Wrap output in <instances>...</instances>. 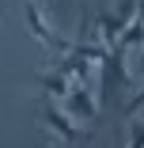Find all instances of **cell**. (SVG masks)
Returning <instances> with one entry per match:
<instances>
[{
  "instance_id": "obj_2",
  "label": "cell",
  "mask_w": 144,
  "mask_h": 148,
  "mask_svg": "<svg viewBox=\"0 0 144 148\" xmlns=\"http://www.w3.org/2000/svg\"><path fill=\"white\" fill-rule=\"evenodd\" d=\"M65 110L76 118V122H95V118H99V95L91 91L87 84H72V91L65 99Z\"/></svg>"
},
{
  "instance_id": "obj_3",
  "label": "cell",
  "mask_w": 144,
  "mask_h": 148,
  "mask_svg": "<svg viewBox=\"0 0 144 148\" xmlns=\"http://www.w3.org/2000/svg\"><path fill=\"white\" fill-rule=\"evenodd\" d=\"M42 122H46V125H49L57 137H61L65 144H76V140H80V125H76V118H72L68 110H61L53 99L42 106Z\"/></svg>"
},
{
  "instance_id": "obj_4",
  "label": "cell",
  "mask_w": 144,
  "mask_h": 148,
  "mask_svg": "<svg viewBox=\"0 0 144 148\" xmlns=\"http://www.w3.org/2000/svg\"><path fill=\"white\" fill-rule=\"evenodd\" d=\"M27 27H31V34H34L42 46H49L53 53H65V49H68V42H65V38H57L49 27H46V19L38 15V4H34V0L27 4Z\"/></svg>"
},
{
  "instance_id": "obj_7",
  "label": "cell",
  "mask_w": 144,
  "mask_h": 148,
  "mask_svg": "<svg viewBox=\"0 0 144 148\" xmlns=\"http://www.w3.org/2000/svg\"><path fill=\"white\" fill-rule=\"evenodd\" d=\"M136 110H144V84H140V91L125 103V114H136Z\"/></svg>"
},
{
  "instance_id": "obj_11",
  "label": "cell",
  "mask_w": 144,
  "mask_h": 148,
  "mask_svg": "<svg viewBox=\"0 0 144 148\" xmlns=\"http://www.w3.org/2000/svg\"><path fill=\"white\" fill-rule=\"evenodd\" d=\"M34 4H38V0H34ZM42 4H46V0H42Z\"/></svg>"
},
{
  "instance_id": "obj_9",
  "label": "cell",
  "mask_w": 144,
  "mask_h": 148,
  "mask_svg": "<svg viewBox=\"0 0 144 148\" xmlns=\"http://www.w3.org/2000/svg\"><path fill=\"white\" fill-rule=\"evenodd\" d=\"M136 19H144V0H136Z\"/></svg>"
},
{
  "instance_id": "obj_5",
  "label": "cell",
  "mask_w": 144,
  "mask_h": 148,
  "mask_svg": "<svg viewBox=\"0 0 144 148\" xmlns=\"http://www.w3.org/2000/svg\"><path fill=\"white\" fill-rule=\"evenodd\" d=\"M38 87L49 95V99H68V91H72V80L65 76V72H38Z\"/></svg>"
},
{
  "instance_id": "obj_1",
  "label": "cell",
  "mask_w": 144,
  "mask_h": 148,
  "mask_svg": "<svg viewBox=\"0 0 144 148\" xmlns=\"http://www.w3.org/2000/svg\"><path fill=\"white\" fill-rule=\"evenodd\" d=\"M99 65H102V69H99V91H95V95L106 103L110 95H118V91H125V87H129V72H125V61H121L118 49H110Z\"/></svg>"
},
{
  "instance_id": "obj_8",
  "label": "cell",
  "mask_w": 144,
  "mask_h": 148,
  "mask_svg": "<svg viewBox=\"0 0 144 148\" xmlns=\"http://www.w3.org/2000/svg\"><path fill=\"white\" fill-rule=\"evenodd\" d=\"M129 148H144V122L136 125V133H133V140H129Z\"/></svg>"
},
{
  "instance_id": "obj_6",
  "label": "cell",
  "mask_w": 144,
  "mask_h": 148,
  "mask_svg": "<svg viewBox=\"0 0 144 148\" xmlns=\"http://www.w3.org/2000/svg\"><path fill=\"white\" fill-rule=\"evenodd\" d=\"M140 46H144V19L133 15V19L125 23V31H121V38H118V46H114V49L125 57L129 49H140Z\"/></svg>"
},
{
  "instance_id": "obj_12",
  "label": "cell",
  "mask_w": 144,
  "mask_h": 148,
  "mask_svg": "<svg viewBox=\"0 0 144 148\" xmlns=\"http://www.w3.org/2000/svg\"><path fill=\"white\" fill-rule=\"evenodd\" d=\"M102 4H106V0H102Z\"/></svg>"
},
{
  "instance_id": "obj_10",
  "label": "cell",
  "mask_w": 144,
  "mask_h": 148,
  "mask_svg": "<svg viewBox=\"0 0 144 148\" xmlns=\"http://www.w3.org/2000/svg\"><path fill=\"white\" fill-rule=\"evenodd\" d=\"M136 69H140V72H144V46H140V61H136Z\"/></svg>"
}]
</instances>
